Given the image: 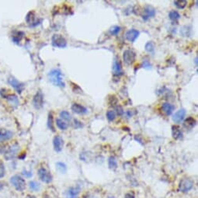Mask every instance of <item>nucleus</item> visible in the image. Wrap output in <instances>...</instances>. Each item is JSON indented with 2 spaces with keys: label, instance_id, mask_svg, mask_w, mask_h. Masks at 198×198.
<instances>
[{
  "label": "nucleus",
  "instance_id": "35",
  "mask_svg": "<svg viewBox=\"0 0 198 198\" xmlns=\"http://www.w3.org/2000/svg\"><path fill=\"white\" fill-rule=\"evenodd\" d=\"M120 30H121V27H120V26H112L111 30H110V33H111L112 35H117L120 32Z\"/></svg>",
  "mask_w": 198,
  "mask_h": 198
},
{
  "label": "nucleus",
  "instance_id": "12",
  "mask_svg": "<svg viewBox=\"0 0 198 198\" xmlns=\"http://www.w3.org/2000/svg\"><path fill=\"white\" fill-rule=\"evenodd\" d=\"M155 15V9L151 5H146L143 11L142 18L144 20H148L149 18L153 17Z\"/></svg>",
  "mask_w": 198,
  "mask_h": 198
},
{
  "label": "nucleus",
  "instance_id": "28",
  "mask_svg": "<svg viewBox=\"0 0 198 198\" xmlns=\"http://www.w3.org/2000/svg\"><path fill=\"white\" fill-rule=\"evenodd\" d=\"M23 35H24V33L23 32H16V34L12 36V41L16 44H19Z\"/></svg>",
  "mask_w": 198,
  "mask_h": 198
},
{
  "label": "nucleus",
  "instance_id": "6",
  "mask_svg": "<svg viewBox=\"0 0 198 198\" xmlns=\"http://www.w3.org/2000/svg\"><path fill=\"white\" fill-rule=\"evenodd\" d=\"M37 174H38L40 180L45 183H50L52 181V176H51V174L46 169L43 168V167L39 169L38 171H37Z\"/></svg>",
  "mask_w": 198,
  "mask_h": 198
},
{
  "label": "nucleus",
  "instance_id": "13",
  "mask_svg": "<svg viewBox=\"0 0 198 198\" xmlns=\"http://www.w3.org/2000/svg\"><path fill=\"white\" fill-rule=\"evenodd\" d=\"M13 137V132L6 129H0V142L10 140Z\"/></svg>",
  "mask_w": 198,
  "mask_h": 198
},
{
  "label": "nucleus",
  "instance_id": "44",
  "mask_svg": "<svg viewBox=\"0 0 198 198\" xmlns=\"http://www.w3.org/2000/svg\"><path fill=\"white\" fill-rule=\"evenodd\" d=\"M2 189V185L1 183H0V189Z\"/></svg>",
  "mask_w": 198,
  "mask_h": 198
},
{
  "label": "nucleus",
  "instance_id": "40",
  "mask_svg": "<svg viewBox=\"0 0 198 198\" xmlns=\"http://www.w3.org/2000/svg\"><path fill=\"white\" fill-rule=\"evenodd\" d=\"M117 112H118V115H120V116H121V115H123V114H124V111H123V109H122V107H117Z\"/></svg>",
  "mask_w": 198,
  "mask_h": 198
},
{
  "label": "nucleus",
  "instance_id": "9",
  "mask_svg": "<svg viewBox=\"0 0 198 198\" xmlns=\"http://www.w3.org/2000/svg\"><path fill=\"white\" fill-rule=\"evenodd\" d=\"M135 58H136V54L135 51L131 49H126L123 53V60L125 61V63L128 65L133 63Z\"/></svg>",
  "mask_w": 198,
  "mask_h": 198
},
{
  "label": "nucleus",
  "instance_id": "5",
  "mask_svg": "<svg viewBox=\"0 0 198 198\" xmlns=\"http://www.w3.org/2000/svg\"><path fill=\"white\" fill-rule=\"evenodd\" d=\"M33 107L37 110H40L44 106V95L41 93V91H37V93L34 95L33 98Z\"/></svg>",
  "mask_w": 198,
  "mask_h": 198
},
{
  "label": "nucleus",
  "instance_id": "7",
  "mask_svg": "<svg viewBox=\"0 0 198 198\" xmlns=\"http://www.w3.org/2000/svg\"><path fill=\"white\" fill-rule=\"evenodd\" d=\"M18 150H19V146L17 144L12 145L9 146L6 150L5 151V159L6 160H12L16 157V153H17Z\"/></svg>",
  "mask_w": 198,
  "mask_h": 198
},
{
  "label": "nucleus",
  "instance_id": "43",
  "mask_svg": "<svg viewBox=\"0 0 198 198\" xmlns=\"http://www.w3.org/2000/svg\"><path fill=\"white\" fill-rule=\"evenodd\" d=\"M195 63H196V65H197V58H195Z\"/></svg>",
  "mask_w": 198,
  "mask_h": 198
},
{
  "label": "nucleus",
  "instance_id": "20",
  "mask_svg": "<svg viewBox=\"0 0 198 198\" xmlns=\"http://www.w3.org/2000/svg\"><path fill=\"white\" fill-rule=\"evenodd\" d=\"M113 72H114V75H117V76H119L122 73V69H121V65L120 63V61H118L117 59H114V63H113V67H112Z\"/></svg>",
  "mask_w": 198,
  "mask_h": 198
},
{
  "label": "nucleus",
  "instance_id": "41",
  "mask_svg": "<svg viewBox=\"0 0 198 198\" xmlns=\"http://www.w3.org/2000/svg\"><path fill=\"white\" fill-rule=\"evenodd\" d=\"M125 198H135V194L133 193H128L125 196Z\"/></svg>",
  "mask_w": 198,
  "mask_h": 198
},
{
  "label": "nucleus",
  "instance_id": "30",
  "mask_svg": "<svg viewBox=\"0 0 198 198\" xmlns=\"http://www.w3.org/2000/svg\"><path fill=\"white\" fill-rule=\"evenodd\" d=\"M169 17L172 20H176V19H179L180 18V15H179V13L177 11L172 10L170 11L169 13Z\"/></svg>",
  "mask_w": 198,
  "mask_h": 198
},
{
  "label": "nucleus",
  "instance_id": "21",
  "mask_svg": "<svg viewBox=\"0 0 198 198\" xmlns=\"http://www.w3.org/2000/svg\"><path fill=\"white\" fill-rule=\"evenodd\" d=\"M162 109L163 112L166 114V115L169 116L172 114L174 107L172 104H169V103H164V104H162Z\"/></svg>",
  "mask_w": 198,
  "mask_h": 198
},
{
  "label": "nucleus",
  "instance_id": "10",
  "mask_svg": "<svg viewBox=\"0 0 198 198\" xmlns=\"http://www.w3.org/2000/svg\"><path fill=\"white\" fill-rule=\"evenodd\" d=\"M26 21L29 23L31 26H36L40 24L42 21V19H35V15L33 12H30L27 13L26 16Z\"/></svg>",
  "mask_w": 198,
  "mask_h": 198
},
{
  "label": "nucleus",
  "instance_id": "2",
  "mask_svg": "<svg viewBox=\"0 0 198 198\" xmlns=\"http://www.w3.org/2000/svg\"><path fill=\"white\" fill-rule=\"evenodd\" d=\"M10 183L12 186H14L15 189L19 192L23 191L26 188V182H25L24 179H23L21 176L18 175H15L11 177Z\"/></svg>",
  "mask_w": 198,
  "mask_h": 198
},
{
  "label": "nucleus",
  "instance_id": "32",
  "mask_svg": "<svg viewBox=\"0 0 198 198\" xmlns=\"http://www.w3.org/2000/svg\"><path fill=\"white\" fill-rule=\"evenodd\" d=\"M60 117H61L63 120H65V121H71V114L66 111H61V112L60 113Z\"/></svg>",
  "mask_w": 198,
  "mask_h": 198
},
{
  "label": "nucleus",
  "instance_id": "29",
  "mask_svg": "<svg viewBox=\"0 0 198 198\" xmlns=\"http://www.w3.org/2000/svg\"><path fill=\"white\" fill-rule=\"evenodd\" d=\"M47 127L50 130H51L53 132L55 131L54 127V123H53V116L51 114H48V118H47Z\"/></svg>",
  "mask_w": 198,
  "mask_h": 198
},
{
  "label": "nucleus",
  "instance_id": "15",
  "mask_svg": "<svg viewBox=\"0 0 198 198\" xmlns=\"http://www.w3.org/2000/svg\"><path fill=\"white\" fill-rule=\"evenodd\" d=\"M139 31L135 29H131L126 33V39L130 42H134L138 37Z\"/></svg>",
  "mask_w": 198,
  "mask_h": 198
},
{
  "label": "nucleus",
  "instance_id": "8",
  "mask_svg": "<svg viewBox=\"0 0 198 198\" xmlns=\"http://www.w3.org/2000/svg\"><path fill=\"white\" fill-rule=\"evenodd\" d=\"M8 83L12 86L18 93H21L22 91L24 90V84L23 83H20L19 81H18L16 78L9 77L8 79Z\"/></svg>",
  "mask_w": 198,
  "mask_h": 198
},
{
  "label": "nucleus",
  "instance_id": "34",
  "mask_svg": "<svg viewBox=\"0 0 198 198\" xmlns=\"http://www.w3.org/2000/svg\"><path fill=\"white\" fill-rule=\"evenodd\" d=\"M107 118L110 121H114L116 118V114L114 111H108L107 112Z\"/></svg>",
  "mask_w": 198,
  "mask_h": 198
},
{
  "label": "nucleus",
  "instance_id": "19",
  "mask_svg": "<svg viewBox=\"0 0 198 198\" xmlns=\"http://www.w3.org/2000/svg\"><path fill=\"white\" fill-rule=\"evenodd\" d=\"M172 137L176 140H179L183 138V132L181 131L180 128L176 125H173L172 127Z\"/></svg>",
  "mask_w": 198,
  "mask_h": 198
},
{
  "label": "nucleus",
  "instance_id": "45",
  "mask_svg": "<svg viewBox=\"0 0 198 198\" xmlns=\"http://www.w3.org/2000/svg\"><path fill=\"white\" fill-rule=\"evenodd\" d=\"M108 198H115V197H114V196H109Z\"/></svg>",
  "mask_w": 198,
  "mask_h": 198
},
{
  "label": "nucleus",
  "instance_id": "27",
  "mask_svg": "<svg viewBox=\"0 0 198 198\" xmlns=\"http://www.w3.org/2000/svg\"><path fill=\"white\" fill-rule=\"evenodd\" d=\"M56 125L58 126V128L60 130H62V131H65V130H66L68 128V125H67L66 123L61 119H60V118L56 119Z\"/></svg>",
  "mask_w": 198,
  "mask_h": 198
},
{
  "label": "nucleus",
  "instance_id": "22",
  "mask_svg": "<svg viewBox=\"0 0 198 198\" xmlns=\"http://www.w3.org/2000/svg\"><path fill=\"white\" fill-rule=\"evenodd\" d=\"M196 120L193 118H188L187 119L185 120L183 123V127L186 129H192L193 128H194V126L196 125Z\"/></svg>",
  "mask_w": 198,
  "mask_h": 198
},
{
  "label": "nucleus",
  "instance_id": "38",
  "mask_svg": "<svg viewBox=\"0 0 198 198\" xmlns=\"http://www.w3.org/2000/svg\"><path fill=\"white\" fill-rule=\"evenodd\" d=\"M74 125H75V128H80L83 127V124L76 119L74 120Z\"/></svg>",
  "mask_w": 198,
  "mask_h": 198
},
{
  "label": "nucleus",
  "instance_id": "24",
  "mask_svg": "<svg viewBox=\"0 0 198 198\" xmlns=\"http://www.w3.org/2000/svg\"><path fill=\"white\" fill-rule=\"evenodd\" d=\"M108 166L109 168L111 169H116L117 167H118V162H117V160H116L115 157L114 156H111L108 159Z\"/></svg>",
  "mask_w": 198,
  "mask_h": 198
},
{
  "label": "nucleus",
  "instance_id": "31",
  "mask_svg": "<svg viewBox=\"0 0 198 198\" xmlns=\"http://www.w3.org/2000/svg\"><path fill=\"white\" fill-rule=\"evenodd\" d=\"M145 51L147 52L150 53V54H154L155 47L154 44H153V43L152 41H149V42H148L145 44Z\"/></svg>",
  "mask_w": 198,
  "mask_h": 198
},
{
  "label": "nucleus",
  "instance_id": "11",
  "mask_svg": "<svg viewBox=\"0 0 198 198\" xmlns=\"http://www.w3.org/2000/svg\"><path fill=\"white\" fill-rule=\"evenodd\" d=\"M53 145H54V151L57 152H60L62 150L64 145L63 139L60 137L59 135H57L53 139Z\"/></svg>",
  "mask_w": 198,
  "mask_h": 198
},
{
  "label": "nucleus",
  "instance_id": "1",
  "mask_svg": "<svg viewBox=\"0 0 198 198\" xmlns=\"http://www.w3.org/2000/svg\"><path fill=\"white\" fill-rule=\"evenodd\" d=\"M49 81L54 86L58 87H65V84L63 81V75L59 69H54L50 71L47 74Z\"/></svg>",
  "mask_w": 198,
  "mask_h": 198
},
{
  "label": "nucleus",
  "instance_id": "37",
  "mask_svg": "<svg viewBox=\"0 0 198 198\" xmlns=\"http://www.w3.org/2000/svg\"><path fill=\"white\" fill-rule=\"evenodd\" d=\"M143 68L145 69H152V65L150 64L149 61H148V60H145V61H143Z\"/></svg>",
  "mask_w": 198,
  "mask_h": 198
},
{
  "label": "nucleus",
  "instance_id": "23",
  "mask_svg": "<svg viewBox=\"0 0 198 198\" xmlns=\"http://www.w3.org/2000/svg\"><path fill=\"white\" fill-rule=\"evenodd\" d=\"M180 33L183 37H189L192 34V28L190 26H184L180 30Z\"/></svg>",
  "mask_w": 198,
  "mask_h": 198
},
{
  "label": "nucleus",
  "instance_id": "17",
  "mask_svg": "<svg viewBox=\"0 0 198 198\" xmlns=\"http://www.w3.org/2000/svg\"><path fill=\"white\" fill-rule=\"evenodd\" d=\"M5 98L7 100V101L9 102V104H10L12 107L16 108V107L19 106V99H18V97H16V95H14V94L7 95V96H5Z\"/></svg>",
  "mask_w": 198,
  "mask_h": 198
},
{
  "label": "nucleus",
  "instance_id": "4",
  "mask_svg": "<svg viewBox=\"0 0 198 198\" xmlns=\"http://www.w3.org/2000/svg\"><path fill=\"white\" fill-rule=\"evenodd\" d=\"M193 185H194V182L191 179H187V178L183 179L179 183V191L182 193H186L193 187Z\"/></svg>",
  "mask_w": 198,
  "mask_h": 198
},
{
  "label": "nucleus",
  "instance_id": "26",
  "mask_svg": "<svg viewBox=\"0 0 198 198\" xmlns=\"http://www.w3.org/2000/svg\"><path fill=\"white\" fill-rule=\"evenodd\" d=\"M174 5L178 9H183L187 5V1H186V0H176V1H174Z\"/></svg>",
  "mask_w": 198,
  "mask_h": 198
},
{
  "label": "nucleus",
  "instance_id": "3",
  "mask_svg": "<svg viewBox=\"0 0 198 198\" xmlns=\"http://www.w3.org/2000/svg\"><path fill=\"white\" fill-rule=\"evenodd\" d=\"M51 44L54 47L65 48L67 46V41L65 37L61 34H54L51 37Z\"/></svg>",
  "mask_w": 198,
  "mask_h": 198
},
{
  "label": "nucleus",
  "instance_id": "18",
  "mask_svg": "<svg viewBox=\"0 0 198 198\" xmlns=\"http://www.w3.org/2000/svg\"><path fill=\"white\" fill-rule=\"evenodd\" d=\"M72 111L78 114H85L87 113V109L83 105L79 104H74L72 106Z\"/></svg>",
  "mask_w": 198,
  "mask_h": 198
},
{
  "label": "nucleus",
  "instance_id": "39",
  "mask_svg": "<svg viewBox=\"0 0 198 198\" xmlns=\"http://www.w3.org/2000/svg\"><path fill=\"white\" fill-rule=\"evenodd\" d=\"M23 175H24L25 176L27 177V178H30V177H31L32 176H33V172H31V171H26V170H23Z\"/></svg>",
  "mask_w": 198,
  "mask_h": 198
},
{
  "label": "nucleus",
  "instance_id": "14",
  "mask_svg": "<svg viewBox=\"0 0 198 198\" xmlns=\"http://www.w3.org/2000/svg\"><path fill=\"white\" fill-rule=\"evenodd\" d=\"M186 116V111L184 109H180L178 111L175 113V114L172 117V121L175 123H181L185 118Z\"/></svg>",
  "mask_w": 198,
  "mask_h": 198
},
{
  "label": "nucleus",
  "instance_id": "16",
  "mask_svg": "<svg viewBox=\"0 0 198 198\" xmlns=\"http://www.w3.org/2000/svg\"><path fill=\"white\" fill-rule=\"evenodd\" d=\"M80 189L79 187H70L65 192V197L66 198H77L79 193Z\"/></svg>",
  "mask_w": 198,
  "mask_h": 198
},
{
  "label": "nucleus",
  "instance_id": "25",
  "mask_svg": "<svg viewBox=\"0 0 198 198\" xmlns=\"http://www.w3.org/2000/svg\"><path fill=\"white\" fill-rule=\"evenodd\" d=\"M56 169L58 172L61 173H65L67 172V166L65 163L61 162H58L56 163Z\"/></svg>",
  "mask_w": 198,
  "mask_h": 198
},
{
  "label": "nucleus",
  "instance_id": "36",
  "mask_svg": "<svg viewBox=\"0 0 198 198\" xmlns=\"http://www.w3.org/2000/svg\"><path fill=\"white\" fill-rule=\"evenodd\" d=\"M5 166H4V164L2 162H0V178H2V177L5 176Z\"/></svg>",
  "mask_w": 198,
  "mask_h": 198
},
{
  "label": "nucleus",
  "instance_id": "46",
  "mask_svg": "<svg viewBox=\"0 0 198 198\" xmlns=\"http://www.w3.org/2000/svg\"><path fill=\"white\" fill-rule=\"evenodd\" d=\"M46 198H47V197H46Z\"/></svg>",
  "mask_w": 198,
  "mask_h": 198
},
{
  "label": "nucleus",
  "instance_id": "33",
  "mask_svg": "<svg viewBox=\"0 0 198 198\" xmlns=\"http://www.w3.org/2000/svg\"><path fill=\"white\" fill-rule=\"evenodd\" d=\"M29 186H30V189L33 191H37L40 189V184L36 181H30L29 183Z\"/></svg>",
  "mask_w": 198,
  "mask_h": 198
},
{
  "label": "nucleus",
  "instance_id": "42",
  "mask_svg": "<svg viewBox=\"0 0 198 198\" xmlns=\"http://www.w3.org/2000/svg\"><path fill=\"white\" fill-rule=\"evenodd\" d=\"M26 198H37V197H35L34 196H30V195H29V196H26Z\"/></svg>",
  "mask_w": 198,
  "mask_h": 198
}]
</instances>
